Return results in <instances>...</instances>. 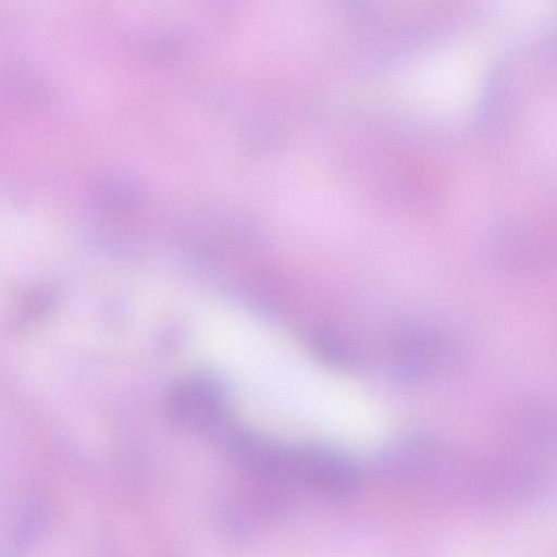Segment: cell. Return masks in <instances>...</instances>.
I'll use <instances>...</instances> for the list:
<instances>
[{
    "mask_svg": "<svg viewBox=\"0 0 557 557\" xmlns=\"http://www.w3.org/2000/svg\"><path fill=\"white\" fill-rule=\"evenodd\" d=\"M170 406L176 418L208 424L221 416L222 395L213 382L195 379L182 383L173 391Z\"/></svg>",
    "mask_w": 557,
    "mask_h": 557,
    "instance_id": "1",
    "label": "cell"
}]
</instances>
